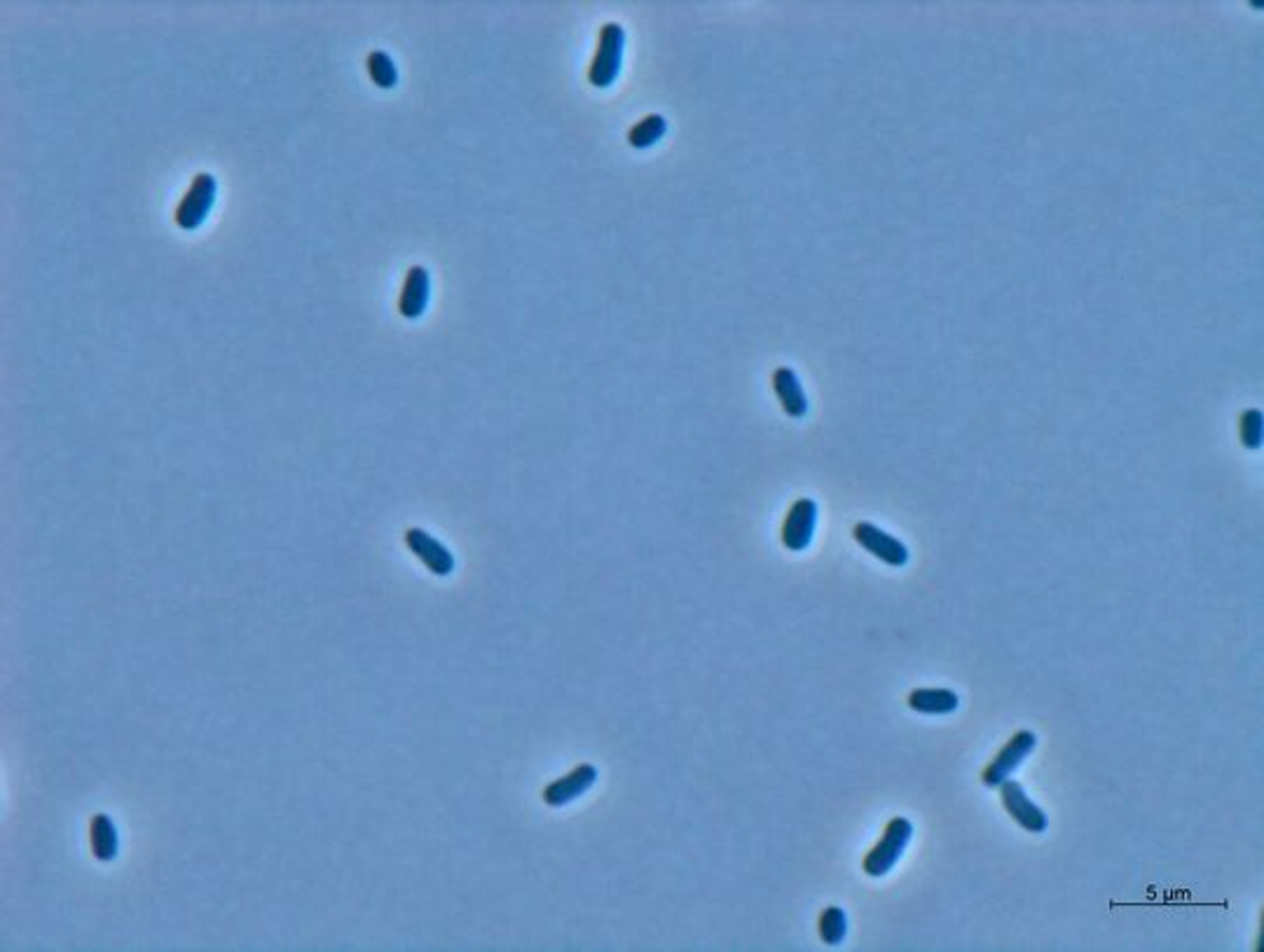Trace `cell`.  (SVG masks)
<instances>
[{
    "instance_id": "cell-15",
    "label": "cell",
    "mask_w": 1264,
    "mask_h": 952,
    "mask_svg": "<svg viewBox=\"0 0 1264 952\" xmlns=\"http://www.w3.org/2000/svg\"><path fill=\"white\" fill-rule=\"evenodd\" d=\"M845 934H848V918H845V910L839 906H829L820 915L822 943L829 948H839L845 941Z\"/></svg>"
},
{
    "instance_id": "cell-9",
    "label": "cell",
    "mask_w": 1264,
    "mask_h": 952,
    "mask_svg": "<svg viewBox=\"0 0 1264 952\" xmlns=\"http://www.w3.org/2000/svg\"><path fill=\"white\" fill-rule=\"evenodd\" d=\"M597 782V770L591 763L576 765L572 772L556 779L544 789V802L550 808L569 806L576 798H581L588 789Z\"/></svg>"
},
{
    "instance_id": "cell-1",
    "label": "cell",
    "mask_w": 1264,
    "mask_h": 952,
    "mask_svg": "<svg viewBox=\"0 0 1264 952\" xmlns=\"http://www.w3.org/2000/svg\"><path fill=\"white\" fill-rule=\"evenodd\" d=\"M911 838H914V824L906 817H894L886 826V833H883L880 843L864 857L862 871L869 877L888 875L894 869V863L902 859L904 849L909 847Z\"/></svg>"
},
{
    "instance_id": "cell-8",
    "label": "cell",
    "mask_w": 1264,
    "mask_h": 952,
    "mask_svg": "<svg viewBox=\"0 0 1264 952\" xmlns=\"http://www.w3.org/2000/svg\"><path fill=\"white\" fill-rule=\"evenodd\" d=\"M817 525V503L813 499L796 501L782 527V543L792 552H803L813 541Z\"/></svg>"
},
{
    "instance_id": "cell-7",
    "label": "cell",
    "mask_w": 1264,
    "mask_h": 952,
    "mask_svg": "<svg viewBox=\"0 0 1264 952\" xmlns=\"http://www.w3.org/2000/svg\"><path fill=\"white\" fill-rule=\"evenodd\" d=\"M853 536L867 552L874 555L880 562H886L888 566H904L909 562V548H906L900 539L890 536L888 531L878 529L876 525H855Z\"/></svg>"
},
{
    "instance_id": "cell-13",
    "label": "cell",
    "mask_w": 1264,
    "mask_h": 952,
    "mask_svg": "<svg viewBox=\"0 0 1264 952\" xmlns=\"http://www.w3.org/2000/svg\"><path fill=\"white\" fill-rule=\"evenodd\" d=\"M958 696L949 688H918L909 696V707L918 714L941 716L958 709Z\"/></svg>"
},
{
    "instance_id": "cell-16",
    "label": "cell",
    "mask_w": 1264,
    "mask_h": 952,
    "mask_svg": "<svg viewBox=\"0 0 1264 952\" xmlns=\"http://www.w3.org/2000/svg\"><path fill=\"white\" fill-rule=\"evenodd\" d=\"M668 131V122L662 115H646L644 120L637 122V125L628 131V143L633 147H652L656 145L662 136Z\"/></svg>"
},
{
    "instance_id": "cell-12",
    "label": "cell",
    "mask_w": 1264,
    "mask_h": 952,
    "mask_svg": "<svg viewBox=\"0 0 1264 952\" xmlns=\"http://www.w3.org/2000/svg\"><path fill=\"white\" fill-rule=\"evenodd\" d=\"M90 845L92 855L99 861H113L120 852V836L113 820L108 814H94L90 822Z\"/></svg>"
},
{
    "instance_id": "cell-17",
    "label": "cell",
    "mask_w": 1264,
    "mask_h": 952,
    "mask_svg": "<svg viewBox=\"0 0 1264 952\" xmlns=\"http://www.w3.org/2000/svg\"><path fill=\"white\" fill-rule=\"evenodd\" d=\"M1242 442L1248 450H1258L1262 444V412L1248 410L1242 417Z\"/></svg>"
},
{
    "instance_id": "cell-4",
    "label": "cell",
    "mask_w": 1264,
    "mask_h": 952,
    "mask_svg": "<svg viewBox=\"0 0 1264 952\" xmlns=\"http://www.w3.org/2000/svg\"><path fill=\"white\" fill-rule=\"evenodd\" d=\"M1035 745H1037L1035 733L1018 731L1008 742V745L1000 749L998 756L993 759V763L984 770V784L990 789H998L1002 782H1008L1018 765H1021L1030 756V753H1033Z\"/></svg>"
},
{
    "instance_id": "cell-10",
    "label": "cell",
    "mask_w": 1264,
    "mask_h": 952,
    "mask_svg": "<svg viewBox=\"0 0 1264 952\" xmlns=\"http://www.w3.org/2000/svg\"><path fill=\"white\" fill-rule=\"evenodd\" d=\"M428 295H432V277L422 265H412L405 275L403 291L399 298V312L403 318H420L426 312Z\"/></svg>"
},
{
    "instance_id": "cell-2",
    "label": "cell",
    "mask_w": 1264,
    "mask_h": 952,
    "mask_svg": "<svg viewBox=\"0 0 1264 952\" xmlns=\"http://www.w3.org/2000/svg\"><path fill=\"white\" fill-rule=\"evenodd\" d=\"M216 192H218V183L214 178V173H206V171L198 173V176L192 178L186 197H183L176 206V214H174L176 225L186 232H194L198 228H202L204 220L208 218V214H212V208L216 204Z\"/></svg>"
},
{
    "instance_id": "cell-3",
    "label": "cell",
    "mask_w": 1264,
    "mask_h": 952,
    "mask_svg": "<svg viewBox=\"0 0 1264 952\" xmlns=\"http://www.w3.org/2000/svg\"><path fill=\"white\" fill-rule=\"evenodd\" d=\"M623 47H625V31L621 24H605L603 31H599V43H597V52L593 57V64L591 71H588V80L591 84L599 87V90H607L609 84H613V80L619 78V71H621V61H623Z\"/></svg>"
},
{
    "instance_id": "cell-11",
    "label": "cell",
    "mask_w": 1264,
    "mask_h": 952,
    "mask_svg": "<svg viewBox=\"0 0 1264 952\" xmlns=\"http://www.w3.org/2000/svg\"><path fill=\"white\" fill-rule=\"evenodd\" d=\"M773 389H776L782 410L792 419H803L808 415V399L801 387L799 375L792 368H778L773 373Z\"/></svg>"
},
{
    "instance_id": "cell-5",
    "label": "cell",
    "mask_w": 1264,
    "mask_h": 952,
    "mask_svg": "<svg viewBox=\"0 0 1264 952\" xmlns=\"http://www.w3.org/2000/svg\"><path fill=\"white\" fill-rule=\"evenodd\" d=\"M403 541L415 558L420 560L434 576L446 578L455 572V555H452L438 539L428 534V531H424L420 527H410L408 531H405Z\"/></svg>"
},
{
    "instance_id": "cell-14",
    "label": "cell",
    "mask_w": 1264,
    "mask_h": 952,
    "mask_svg": "<svg viewBox=\"0 0 1264 952\" xmlns=\"http://www.w3.org/2000/svg\"><path fill=\"white\" fill-rule=\"evenodd\" d=\"M365 66H368V76L371 80L379 87V90H394L399 84V68L394 64V59H391L383 49H375V52L368 54L365 59Z\"/></svg>"
},
{
    "instance_id": "cell-6",
    "label": "cell",
    "mask_w": 1264,
    "mask_h": 952,
    "mask_svg": "<svg viewBox=\"0 0 1264 952\" xmlns=\"http://www.w3.org/2000/svg\"><path fill=\"white\" fill-rule=\"evenodd\" d=\"M998 789H1000L1002 808L1012 814V820L1018 826L1026 828L1028 833H1045L1047 831V826H1049L1047 814L1028 798L1026 789L1018 784L1016 779H1008V782H1002Z\"/></svg>"
}]
</instances>
